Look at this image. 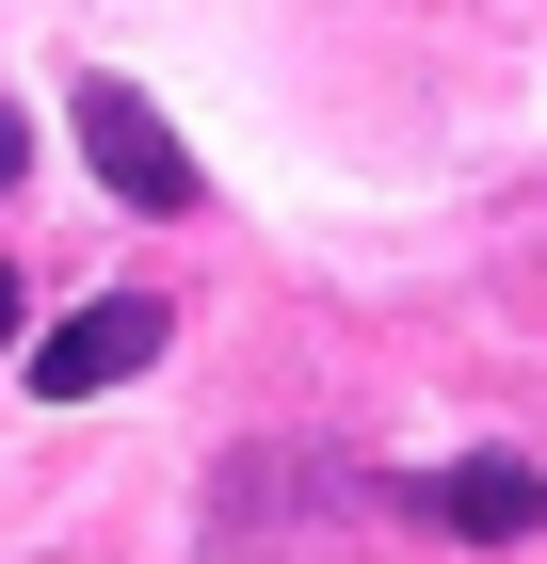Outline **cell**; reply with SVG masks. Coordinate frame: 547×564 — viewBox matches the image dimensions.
Instances as JSON below:
<instances>
[{
	"label": "cell",
	"instance_id": "cell-2",
	"mask_svg": "<svg viewBox=\"0 0 547 564\" xmlns=\"http://www.w3.org/2000/svg\"><path fill=\"white\" fill-rule=\"evenodd\" d=\"M81 162L113 177L129 210H194V194H210V177H194V145H177V130H162V113H145L129 82H81Z\"/></svg>",
	"mask_w": 547,
	"mask_h": 564
},
{
	"label": "cell",
	"instance_id": "cell-3",
	"mask_svg": "<svg viewBox=\"0 0 547 564\" xmlns=\"http://www.w3.org/2000/svg\"><path fill=\"white\" fill-rule=\"evenodd\" d=\"M419 517H451V532H547V468L467 452V468H435V484H419Z\"/></svg>",
	"mask_w": 547,
	"mask_h": 564
},
{
	"label": "cell",
	"instance_id": "cell-5",
	"mask_svg": "<svg viewBox=\"0 0 547 564\" xmlns=\"http://www.w3.org/2000/svg\"><path fill=\"white\" fill-rule=\"evenodd\" d=\"M0 339H17V259H0Z\"/></svg>",
	"mask_w": 547,
	"mask_h": 564
},
{
	"label": "cell",
	"instance_id": "cell-4",
	"mask_svg": "<svg viewBox=\"0 0 547 564\" xmlns=\"http://www.w3.org/2000/svg\"><path fill=\"white\" fill-rule=\"evenodd\" d=\"M17 162H33V130H17V97H0V194H17Z\"/></svg>",
	"mask_w": 547,
	"mask_h": 564
},
{
	"label": "cell",
	"instance_id": "cell-1",
	"mask_svg": "<svg viewBox=\"0 0 547 564\" xmlns=\"http://www.w3.org/2000/svg\"><path fill=\"white\" fill-rule=\"evenodd\" d=\"M162 355V291H97V306H65L33 339V403H97V388H129Z\"/></svg>",
	"mask_w": 547,
	"mask_h": 564
}]
</instances>
